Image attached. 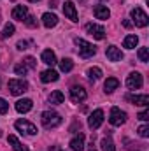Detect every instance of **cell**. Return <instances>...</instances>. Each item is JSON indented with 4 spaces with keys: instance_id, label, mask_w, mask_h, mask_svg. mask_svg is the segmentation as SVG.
I'll use <instances>...</instances> for the list:
<instances>
[{
    "instance_id": "6da1fadb",
    "label": "cell",
    "mask_w": 149,
    "mask_h": 151,
    "mask_svg": "<svg viewBox=\"0 0 149 151\" xmlns=\"http://www.w3.org/2000/svg\"><path fill=\"white\" fill-rule=\"evenodd\" d=\"M40 121L46 128H54L62 123V116L58 113H54V111H44L42 116H40Z\"/></svg>"
},
{
    "instance_id": "7a4b0ae2",
    "label": "cell",
    "mask_w": 149,
    "mask_h": 151,
    "mask_svg": "<svg viewBox=\"0 0 149 151\" xmlns=\"http://www.w3.org/2000/svg\"><path fill=\"white\" fill-rule=\"evenodd\" d=\"M75 44H77V47H79V56H81V58H91V56L97 53L95 46L90 44V42L84 40V39H75Z\"/></svg>"
},
{
    "instance_id": "3957f363",
    "label": "cell",
    "mask_w": 149,
    "mask_h": 151,
    "mask_svg": "<svg viewBox=\"0 0 149 151\" xmlns=\"http://www.w3.org/2000/svg\"><path fill=\"white\" fill-rule=\"evenodd\" d=\"M9 91L12 93V95H23L27 90H28V83L27 81H23V79H11L9 81Z\"/></svg>"
},
{
    "instance_id": "277c9868",
    "label": "cell",
    "mask_w": 149,
    "mask_h": 151,
    "mask_svg": "<svg viewBox=\"0 0 149 151\" xmlns=\"http://www.w3.org/2000/svg\"><path fill=\"white\" fill-rule=\"evenodd\" d=\"M132 19H133V23H135L137 27H140V28L148 27V23H149L148 14H146L140 7H135V9L132 11Z\"/></svg>"
},
{
    "instance_id": "5b68a950",
    "label": "cell",
    "mask_w": 149,
    "mask_h": 151,
    "mask_svg": "<svg viewBox=\"0 0 149 151\" xmlns=\"http://www.w3.org/2000/svg\"><path fill=\"white\" fill-rule=\"evenodd\" d=\"M14 127H16L21 134H27V135H35V134H37V127H35L34 123L27 121V119H18V121L14 123Z\"/></svg>"
},
{
    "instance_id": "8992f818",
    "label": "cell",
    "mask_w": 149,
    "mask_h": 151,
    "mask_svg": "<svg viewBox=\"0 0 149 151\" xmlns=\"http://www.w3.org/2000/svg\"><path fill=\"white\" fill-rule=\"evenodd\" d=\"M109 121H111V125H114V127H121V125L126 121V113L121 111L119 107H112L111 116H109Z\"/></svg>"
},
{
    "instance_id": "52a82bcc",
    "label": "cell",
    "mask_w": 149,
    "mask_h": 151,
    "mask_svg": "<svg viewBox=\"0 0 149 151\" xmlns=\"http://www.w3.org/2000/svg\"><path fill=\"white\" fill-rule=\"evenodd\" d=\"M102 123H104V111H102V109L93 111L91 116L88 118V125H90V128H91V130H97Z\"/></svg>"
},
{
    "instance_id": "ba28073f",
    "label": "cell",
    "mask_w": 149,
    "mask_h": 151,
    "mask_svg": "<svg viewBox=\"0 0 149 151\" xmlns=\"http://www.w3.org/2000/svg\"><path fill=\"white\" fill-rule=\"evenodd\" d=\"M142 84H144V81H142V76L139 72H132L126 77V86L130 90H139V88H142Z\"/></svg>"
},
{
    "instance_id": "9c48e42d",
    "label": "cell",
    "mask_w": 149,
    "mask_h": 151,
    "mask_svg": "<svg viewBox=\"0 0 149 151\" xmlns=\"http://www.w3.org/2000/svg\"><path fill=\"white\" fill-rule=\"evenodd\" d=\"M86 32L90 35H93L95 39H98V40H102V39L105 37V28L100 27V25H95V23H88L86 25Z\"/></svg>"
},
{
    "instance_id": "30bf717a",
    "label": "cell",
    "mask_w": 149,
    "mask_h": 151,
    "mask_svg": "<svg viewBox=\"0 0 149 151\" xmlns=\"http://www.w3.org/2000/svg\"><path fill=\"white\" fill-rule=\"evenodd\" d=\"M86 97H88V93H86V90L82 88V86H72L70 88V99H72V102H82V100H86Z\"/></svg>"
},
{
    "instance_id": "8fae6325",
    "label": "cell",
    "mask_w": 149,
    "mask_h": 151,
    "mask_svg": "<svg viewBox=\"0 0 149 151\" xmlns=\"http://www.w3.org/2000/svg\"><path fill=\"white\" fill-rule=\"evenodd\" d=\"M63 14H65L70 21H77V11H75L74 2H65V4H63Z\"/></svg>"
},
{
    "instance_id": "7c38bea8",
    "label": "cell",
    "mask_w": 149,
    "mask_h": 151,
    "mask_svg": "<svg viewBox=\"0 0 149 151\" xmlns=\"http://www.w3.org/2000/svg\"><path fill=\"white\" fill-rule=\"evenodd\" d=\"M32 107H34V102H32L30 99H21V100H18V102H16V111H18V113H21V114L32 111Z\"/></svg>"
},
{
    "instance_id": "4fadbf2b",
    "label": "cell",
    "mask_w": 149,
    "mask_h": 151,
    "mask_svg": "<svg viewBox=\"0 0 149 151\" xmlns=\"http://www.w3.org/2000/svg\"><path fill=\"white\" fill-rule=\"evenodd\" d=\"M126 100H130V102L135 104V106H144V107L149 106V97L148 95H128Z\"/></svg>"
},
{
    "instance_id": "5bb4252c",
    "label": "cell",
    "mask_w": 149,
    "mask_h": 151,
    "mask_svg": "<svg viewBox=\"0 0 149 151\" xmlns=\"http://www.w3.org/2000/svg\"><path fill=\"white\" fill-rule=\"evenodd\" d=\"M28 16V9L27 5H16L12 9V18L18 19V21H25V18Z\"/></svg>"
},
{
    "instance_id": "9a60e30c",
    "label": "cell",
    "mask_w": 149,
    "mask_h": 151,
    "mask_svg": "<svg viewBox=\"0 0 149 151\" xmlns=\"http://www.w3.org/2000/svg\"><path fill=\"white\" fill-rule=\"evenodd\" d=\"M105 55H107V58H109L111 62H119V60L123 58L121 49H119V47H116V46H109V47H107V51H105Z\"/></svg>"
},
{
    "instance_id": "2e32d148",
    "label": "cell",
    "mask_w": 149,
    "mask_h": 151,
    "mask_svg": "<svg viewBox=\"0 0 149 151\" xmlns=\"http://www.w3.org/2000/svg\"><path fill=\"white\" fill-rule=\"evenodd\" d=\"M93 14H95V18H97V19H109V16H111V11H109L105 5H95V9H93Z\"/></svg>"
},
{
    "instance_id": "e0dca14e",
    "label": "cell",
    "mask_w": 149,
    "mask_h": 151,
    "mask_svg": "<svg viewBox=\"0 0 149 151\" xmlns=\"http://www.w3.org/2000/svg\"><path fill=\"white\" fill-rule=\"evenodd\" d=\"M42 23H44L46 28H53V27L58 25V18H56V14L46 12V14H42Z\"/></svg>"
},
{
    "instance_id": "ac0fdd59",
    "label": "cell",
    "mask_w": 149,
    "mask_h": 151,
    "mask_svg": "<svg viewBox=\"0 0 149 151\" xmlns=\"http://www.w3.org/2000/svg\"><path fill=\"white\" fill-rule=\"evenodd\" d=\"M70 148L72 151H82L84 150V134H77L74 139L70 141Z\"/></svg>"
},
{
    "instance_id": "d6986e66",
    "label": "cell",
    "mask_w": 149,
    "mask_h": 151,
    "mask_svg": "<svg viewBox=\"0 0 149 151\" xmlns=\"http://www.w3.org/2000/svg\"><path fill=\"white\" fill-rule=\"evenodd\" d=\"M58 72L56 70H53V69H47V70H44L42 74H40V81L42 83H51V81H58Z\"/></svg>"
},
{
    "instance_id": "ffe728a7",
    "label": "cell",
    "mask_w": 149,
    "mask_h": 151,
    "mask_svg": "<svg viewBox=\"0 0 149 151\" xmlns=\"http://www.w3.org/2000/svg\"><path fill=\"white\" fill-rule=\"evenodd\" d=\"M42 62L46 63V65H54L56 63V56H54V53L51 51V49H46V51H42Z\"/></svg>"
},
{
    "instance_id": "44dd1931",
    "label": "cell",
    "mask_w": 149,
    "mask_h": 151,
    "mask_svg": "<svg viewBox=\"0 0 149 151\" xmlns=\"http://www.w3.org/2000/svg\"><path fill=\"white\" fill-rule=\"evenodd\" d=\"M137 44H139V37L137 35H126L125 40H123V47H126V49H133Z\"/></svg>"
},
{
    "instance_id": "7402d4cb",
    "label": "cell",
    "mask_w": 149,
    "mask_h": 151,
    "mask_svg": "<svg viewBox=\"0 0 149 151\" xmlns=\"http://www.w3.org/2000/svg\"><path fill=\"white\" fill-rule=\"evenodd\" d=\"M117 86H119V81H117L116 77H107V81H105V84H104V88H105L107 93H112L114 90H117Z\"/></svg>"
},
{
    "instance_id": "603a6c76",
    "label": "cell",
    "mask_w": 149,
    "mask_h": 151,
    "mask_svg": "<svg viewBox=\"0 0 149 151\" xmlns=\"http://www.w3.org/2000/svg\"><path fill=\"white\" fill-rule=\"evenodd\" d=\"M63 100H65V95H63L60 90H56V91H53V93L49 95V102H51V104H63Z\"/></svg>"
},
{
    "instance_id": "cb8c5ba5",
    "label": "cell",
    "mask_w": 149,
    "mask_h": 151,
    "mask_svg": "<svg viewBox=\"0 0 149 151\" xmlns=\"http://www.w3.org/2000/svg\"><path fill=\"white\" fill-rule=\"evenodd\" d=\"M9 142L12 144L14 151H28V148H27L25 144H21V142L18 141V137H16V135H9Z\"/></svg>"
},
{
    "instance_id": "d4e9b609",
    "label": "cell",
    "mask_w": 149,
    "mask_h": 151,
    "mask_svg": "<svg viewBox=\"0 0 149 151\" xmlns=\"http://www.w3.org/2000/svg\"><path fill=\"white\" fill-rule=\"evenodd\" d=\"M100 146H102V151H116V146H114L111 137H104L102 142H100Z\"/></svg>"
},
{
    "instance_id": "484cf974",
    "label": "cell",
    "mask_w": 149,
    "mask_h": 151,
    "mask_svg": "<svg viewBox=\"0 0 149 151\" xmlns=\"http://www.w3.org/2000/svg\"><path fill=\"white\" fill-rule=\"evenodd\" d=\"M60 69H62V72H70V70L74 69V62H72L70 58H63V60L60 62Z\"/></svg>"
},
{
    "instance_id": "4316f807",
    "label": "cell",
    "mask_w": 149,
    "mask_h": 151,
    "mask_svg": "<svg viewBox=\"0 0 149 151\" xmlns=\"http://www.w3.org/2000/svg\"><path fill=\"white\" fill-rule=\"evenodd\" d=\"M88 76H90L91 81H98V79L102 77V69H98V67H91V69L88 70Z\"/></svg>"
},
{
    "instance_id": "83f0119b",
    "label": "cell",
    "mask_w": 149,
    "mask_h": 151,
    "mask_svg": "<svg viewBox=\"0 0 149 151\" xmlns=\"http://www.w3.org/2000/svg\"><path fill=\"white\" fill-rule=\"evenodd\" d=\"M14 30H16V28H14V25H12V23H7V25L4 27V30H2V34H0V37H2V39L11 37V35L14 34Z\"/></svg>"
},
{
    "instance_id": "f1b7e54d",
    "label": "cell",
    "mask_w": 149,
    "mask_h": 151,
    "mask_svg": "<svg viewBox=\"0 0 149 151\" xmlns=\"http://www.w3.org/2000/svg\"><path fill=\"white\" fill-rule=\"evenodd\" d=\"M14 72L18 76H27V72H28V67L25 65V63H18L16 67H14Z\"/></svg>"
},
{
    "instance_id": "f546056e",
    "label": "cell",
    "mask_w": 149,
    "mask_h": 151,
    "mask_svg": "<svg viewBox=\"0 0 149 151\" xmlns=\"http://www.w3.org/2000/svg\"><path fill=\"white\" fill-rule=\"evenodd\" d=\"M139 60L140 62H149V49L148 47H140L139 49Z\"/></svg>"
},
{
    "instance_id": "4dcf8cb0",
    "label": "cell",
    "mask_w": 149,
    "mask_h": 151,
    "mask_svg": "<svg viewBox=\"0 0 149 151\" xmlns=\"http://www.w3.org/2000/svg\"><path fill=\"white\" fill-rule=\"evenodd\" d=\"M23 63H25L28 69H35V67H37V62H35V58H32V56H27Z\"/></svg>"
},
{
    "instance_id": "1f68e13d",
    "label": "cell",
    "mask_w": 149,
    "mask_h": 151,
    "mask_svg": "<svg viewBox=\"0 0 149 151\" xmlns=\"http://www.w3.org/2000/svg\"><path fill=\"white\" fill-rule=\"evenodd\" d=\"M25 25L30 27V28H35V27H37V21H35L34 16H27V18H25Z\"/></svg>"
},
{
    "instance_id": "d6a6232c",
    "label": "cell",
    "mask_w": 149,
    "mask_h": 151,
    "mask_svg": "<svg viewBox=\"0 0 149 151\" xmlns=\"http://www.w3.org/2000/svg\"><path fill=\"white\" fill-rule=\"evenodd\" d=\"M139 135H140V137H149V127L148 125L139 127Z\"/></svg>"
},
{
    "instance_id": "836d02e7",
    "label": "cell",
    "mask_w": 149,
    "mask_h": 151,
    "mask_svg": "<svg viewBox=\"0 0 149 151\" xmlns=\"http://www.w3.org/2000/svg\"><path fill=\"white\" fill-rule=\"evenodd\" d=\"M7 111H9V104L4 99H0V114H5Z\"/></svg>"
},
{
    "instance_id": "e575fe53",
    "label": "cell",
    "mask_w": 149,
    "mask_h": 151,
    "mask_svg": "<svg viewBox=\"0 0 149 151\" xmlns=\"http://www.w3.org/2000/svg\"><path fill=\"white\" fill-rule=\"evenodd\" d=\"M137 118H139L140 121H148V119H149V111H142V113L139 114Z\"/></svg>"
},
{
    "instance_id": "d590c367",
    "label": "cell",
    "mask_w": 149,
    "mask_h": 151,
    "mask_svg": "<svg viewBox=\"0 0 149 151\" xmlns=\"http://www.w3.org/2000/svg\"><path fill=\"white\" fill-rule=\"evenodd\" d=\"M27 46H28L27 40H19V42H18V49H27Z\"/></svg>"
},
{
    "instance_id": "8d00e7d4",
    "label": "cell",
    "mask_w": 149,
    "mask_h": 151,
    "mask_svg": "<svg viewBox=\"0 0 149 151\" xmlns=\"http://www.w3.org/2000/svg\"><path fill=\"white\" fill-rule=\"evenodd\" d=\"M49 5H51V9H54V7H58V2L56 0H49Z\"/></svg>"
},
{
    "instance_id": "74e56055",
    "label": "cell",
    "mask_w": 149,
    "mask_h": 151,
    "mask_svg": "<svg viewBox=\"0 0 149 151\" xmlns=\"http://www.w3.org/2000/svg\"><path fill=\"white\" fill-rule=\"evenodd\" d=\"M123 25H125L126 28H130V27H132V21H128V19H125V21H123Z\"/></svg>"
},
{
    "instance_id": "f35d334b",
    "label": "cell",
    "mask_w": 149,
    "mask_h": 151,
    "mask_svg": "<svg viewBox=\"0 0 149 151\" xmlns=\"http://www.w3.org/2000/svg\"><path fill=\"white\" fill-rule=\"evenodd\" d=\"M49 151H62L60 148H56V146H49Z\"/></svg>"
},
{
    "instance_id": "ab89813d",
    "label": "cell",
    "mask_w": 149,
    "mask_h": 151,
    "mask_svg": "<svg viewBox=\"0 0 149 151\" xmlns=\"http://www.w3.org/2000/svg\"><path fill=\"white\" fill-rule=\"evenodd\" d=\"M90 146H91V148H90V151H97L95 148H93V139H91V144H90Z\"/></svg>"
},
{
    "instance_id": "60d3db41",
    "label": "cell",
    "mask_w": 149,
    "mask_h": 151,
    "mask_svg": "<svg viewBox=\"0 0 149 151\" xmlns=\"http://www.w3.org/2000/svg\"><path fill=\"white\" fill-rule=\"evenodd\" d=\"M28 2H39V0H28Z\"/></svg>"
},
{
    "instance_id": "b9f144b4",
    "label": "cell",
    "mask_w": 149,
    "mask_h": 151,
    "mask_svg": "<svg viewBox=\"0 0 149 151\" xmlns=\"http://www.w3.org/2000/svg\"><path fill=\"white\" fill-rule=\"evenodd\" d=\"M0 19H2V12H0Z\"/></svg>"
}]
</instances>
